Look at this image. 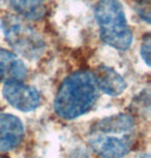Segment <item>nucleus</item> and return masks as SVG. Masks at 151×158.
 Here are the masks:
<instances>
[{
    "label": "nucleus",
    "instance_id": "1",
    "mask_svg": "<svg viewBox=\"0 0 151 158\" xmlns=\"http://www.w3.org/2000/svg\"><path fill=\"white\" fill-rule=\"evenodd\" d=\"M134 139V119L123 113L100 119L88 133L91 149L102 158H123L131 151Z\"/></svg>",
    "mask_w": 151,
    "mask_h": 158
},
{
    "label": "nucleus",
    "instance_id": "2",
    "mask_svg": "<svg viewBox=\"0 0 151 158\" xmlns=\"http://www.w3.org/2000/svg\"><path fill=\"white\" fill-rule=\"evenodd\" d=\"M99 88L91 71L78 70L69 74L59 86L54 110L59 117L73 120L89 112L99 98Z\"/></svg>",
    "mask_w": 151,
    "mask_h": 158
},
{
    "label": "nucleus",
    "instance_id": "3",
    "mask_svg": "<svg viewBox=\"0 0 151 158\" xmlns=\"http://www.w3.org/2000/svg\"><path fill=\"white\" fill-rule=\"evenodd\" d=\"M94 15L103 43L118 51H126L131 47L132 33L119 0H99Z\"/></svg>",
    "mask_w": 151,
    "mask_h": 158
},
{
    "label": "nucleus",
    "instance_id": "4",
    "mask_svg": "<svg viewBox=\"0 0 151 158\" xmlns=\"http://www.w3.org/2000/svg\"><path fill=\"white\" fill-rule=\"evenodd\" d=\"M1 29L13 50L28 60H37L45 52L46 44L41 35L20 17L4 16L1 19Z\"/></svg>",
    "mask_w": 151,
    "mask_h": 158
},
{
    "label": "nucleus",
    "instance_id": "5",
    "mask_svg": "<svg viewBox=\"0 0 151 158\" xmlns=\"http://www.w3.org/2000/svg\"><path fill=\"white\" fill-rule=\"evenodd\" d=\"M2 93L5 100L21 112L34 111L40 104V94L37 89L23 81L4 83Z\"/></svg>",
    "mask_w": 151,
    "mask_h": 158
},
{
    "label": "nucleus",
    "instance_id": "6",
    "mask_svg": "<svg viewBox=\"0 0 151 158\" xmlns=\"http://www.w3.org/2000/svg\"><path fill=\"white\" fill-rule=\"evenodd\" d=\"M24 136V125L17 116L0 113V150L10 151L18 147Z\"/></svg>",
    "mask_w": 151,
    "mask_h": 158
},
{
    "label": "nucleus",
    "instance_id": "7",
    "mask_svg": "<svg viewBox=\"0 0 151 158\" xmlns=\"http://www.w3.org/2000/svg\"><path fill=\"white\" fill-rule=\"evenodd\" d=\"M99 90L110 96L122 94L126 88V83L120 73L107 65H99L92 73Z\"/></svg>",
    "mask_w": 151,
    "mask_h": 158
},
{
    "label": "nucleus",
    "instance_id": "8",
    "mask_svg": "<svg viewBox=\"0 0 151 158\" xmlns=\"http://www.w3.org/2000/svg\"><path fill=\"white\" fill-rule=\"evenodd\" d=\"M27 74L24 62L10 51L0 48V82L23 81Z\"/></svg>",
    "mask_w": 151,
    "mask_h": 158
},
{
    "label": "nucleus",
    "instance_id": "9",
    "mask_svg": "<svg viewBox=\"0 0 151 158\" xmlns=\"http://www.w3.org/2000/svg\"><path fill=\"white\" fill-rule=\"evenodd\" d=\"M11 7L20 16L29 20H40L45 15L43 0H10Z\"/></svg>",
    "mask_w": 151,
    "mask_h": 158
},
{
    "label": "nucleus",
    "instance_id": "10",
    "mask_svg": "<svg viewBox=\"0 0 151 158\" xmlns=\"http://www.w3.org/2000/svg\"><path fill=\"white\" fill-rule=\"evenodd\" d=\"M150 36L149 34H147L144 37L143 41L141 44V56L142 59L144 60V62L146 63L148 66L150 65Z\"/></svg>",
    "mask_w": 151,
    "mask_h": 158
},
{
    "label": "nucleus",
    "instance_id": "11",
    "mask_svg": "<svg viewBox=\"0 0 151 158\" xmlns=\"http://www.w3.org/2000/svg\"><path fill=\"white\" fill-rule=\"evenodd\" d=\"M69 158H89L87 153L83 149H77L72 153Z\"/></svg>",
    "mask_w": 151,
    "mask_h": 158
},
{
    "label": "nucleus",
    "instance_id": "12",
    "mask_svg": "<svg viewBox=\"0 0 151 158\" xmlns=\"http://www.w3.org/2000/svg\"><path fill=\"white\" fill-rule=\"evenodd\" d=\"M139 158H150V156H149V154H144V155H142V156H140Z\"/></svg>",
    "mask_w": 151,
    "mask_h": 158
},
{
    "label": "nucleus",
    "instance_id": "13",
    "mask_svg": "<svg viewBox=\"0 0 151 158\" xmlns=\"http://www.w3.org/2000/svg\"><path fill=\"white\" fill-rule=\"evenodd\" d=\"M0 158H10V157H6V156H3V155H0Z\"/></svg>",
    "mask_w": 151,
    "mask_h": 158
}]
</instances>
